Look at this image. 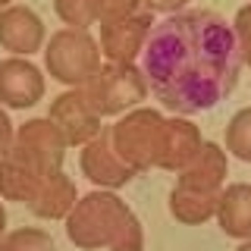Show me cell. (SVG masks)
I'll return each instance as SVG.
<instances>
[{
    "label": "cell",
    "instance_id": "6da1fadb",
    "mask_svg": "<svg viewBox=\"0 0 251 251\" xmlns=\"http://www.w3.org/2000/svg\"><path fill=\"white\" fill-rule=\"evenodd\" d=\"M232 25L214 10H182L151 28L141 53L148 88L176 116L201 113L229 98L242 73Z\"/></svg>",
    "mask_w": 251,
    "mask_h": 251
},
{
    "label": "cell",
    "instance_id": "7a4b0ae2",
    "mask_svg": "<svg viewBox=\"0 0 251 251\" xmlns=\"http://www.w3.org/2000/svg\"><path fill=\"white\" fill-rule=\"evenodd\" d=\"M129 214H132V207L116 192H110V188H94L85 198H78L75 207L69 210L66 235H69V242L82 251L110 248V242L116 239V232H120V226L126 223Z\"/></svg>",
    "mask_w": 251,
    "mask_h": 251
},
{
    "label": "cell",
    "instance_id": "3957f363",
    "mask_svg": "<svg viewBox=\"0 0 251 251\" xmlns=\"http://www.w3.org/2000/svg\"><path fill=\"white\" fill-rule=\"evenodd\" d=\"M163 135H167V116L154 107H135L110 126L116 154L135 173H145L160 163Z\"/></svg>",
    "mask_w": 251,
    "mask_h": 251
},
{
    "label": "cell",
    "instance_id": "277c9868",
    "mask_svg": "<svg viewBox=\"0 0 251 251\" xmlns=\"http://www.w3.org/2000/svg\"><path fill=\"white\" fill-rule=\"evenodd\" d=\"M82 91L88 94L91 107L104 120V116H123L141 107L151 88H148L145 69L135 63H100V69L82 85Z\"/></svg>",
    "mask_w": 251,
    "mask_h": 251
},
{
    "label": "cell",
    "instance_id": "5b68a950",
    "mask_svg": "<svg viewBox=\"0 0 251 251\" xmlns=\"http://www.w3.org/2000/svg\"><path fill=\"white\" fill-rule=\"evenodd\" d=\"M100 44L85 28H60L44 47V69L69 88H82L100 69Z\"/></svg>",
    "mask_w": 251,
    "mask_h": 251
},
{
    "label": "cell",
    "instance_id": "8992f818",
    "mask_svg": "<svg viewBox=\"0 0 251 251\" xmlns=\"http://www.w3.org/2000/svg\"><path fill=\"white\" fill-rule=\"evenodd\" d=\"M66 151H69V141L63 138L57 123L47 120V116H35V120L22 123L16 129L13 148L6 154L22 160L25 167H31L35 173H41V176H50V173L63 170Z\"/></svg>",
    "mask_w": 251,
    "mask_h": 251
},
{
    "label": "cell",
    "instance_id": "52a82bcc",
    "mask_svg": "<svg viewBox=\"0 0 251 251\" xmlns=\"http://www.w3.org/2000/svg\"><path fill=\"white\" fill-rule=\"evenodd\" d=\"M157 25L151 10H138L123 19H107L100 22V53L107 63H135L145 53V44L151 38V28Z\"/></svg>",
    "mask_w": 251,
    "mask_h": 251
},
{
    "label": "cell",
    "instance_id": "ba28073f",
    "mask_svg": "<svg viewBox=\"0 0 251 251\" xmlns=\"http://www.w3.org/2000/svg\"><path fill=\"white\" fill-rule=\"evenodd\" d=\"M47 120L57 123V129L63 132V138L69 141V148H85L91 138L100 135V129H104L100 113L91 107L88 94L82 88H69V91H63L60 98H53L50 110H47Z\"/></svg>",
    "mask_w": 251,
    "mask_h": 251
},
{
    "label": "cell",
    "instance_id": "9c48e42d",
    "mask_svg": "<svg viewBox=\"0 0 251 251\" xmlns=\"http://www.w3.org/2000/svg\"><path fill=\"white\" fill-rule=\"evenodd\" d=\"M78 163H82V173L91 179L94 185H98V188H110V192H116L120 185H129L132 179L138 176V173L132 170L120 154H116L113 138H110V126H104L100 135L91 138L88 145L82 148Z\"/></svg>",
    "mask_w": 251,
    "mask_h": 251
},
{
    "label": "cell",
    "instance_id": "30bf717a",
    "mask_svg": "<svg viewBox=\"0 0 251 251\" xmlns=\"http://www.w3.org/2000/svg\"><path fill=\"white\" fill-rule=\"evenodd\" d=\"M44 98V75L28 57L0 60V104L13 110L35 107Z\"/></svg>",
    "mask_w": 251,
    "mask_h": 251
},
{
    "label": "cell",
    "instance_id": "8fae6325",
    "mask_svg": "<svg viewBox=\"0 0 251 251\" xmlns=\"http://www.w3.org/2000/svg\"><path fill=\"white\" fill-rule=\"evenodd\" d=\"M0 47L13 57H31L44 47V22L31 6H6L0 10Z\"/></svg>",
    "mask_w": 251,
    "mask_h": 251
},
{
    "label": "cell",
    "instance_id": "7c38bea8",
    "mask_svg": "<svg viewBox=\"0 0 251 251\" xmlns=\"http://www.w3.org/2000/svg\"><path fill=\"white\" fill-rule=\"evenodd\" d=\"M226 176H229V160H226V151L217 145V141H204L201 151L188 160V167H182V170L176 173V185L220 195L226 188Z\"/></svg>",
    "mask_w": 251,
    "mask_h": 251
},
{
    "label": "cell",
    "instance_id": "4fadbf2b",
    "mask_svg": "<svg viewBox=\"0 0 251 251\" xmlns=\"http://www.w3.org/2000/svg\"><path fill=\"white\" fill-rule=\"evenodd\" d=\"M201 145H204L201 129L192 120H185V116H167V135H163V151H160V163L157 167L179 173L201 151Z\"/></svg>",
    "mask_w": 251,
    "mask_h": 251
},
{
    "label": "cell",
    "instance_id": "5bb4252c",
    "mask_svg": "<svg viewBox=\"0 0 251 251\" xmlns=\"http://www.w3.org/2000/svg\"><path fill=\"white\" fill-rule=\"evenodd\" d=\"M75 201H78L75 182L63 170H57L50 176H44V182L38 188V195L31 198L28 210L41 220H66L69 210L75 207Z\"/></svg>",
    "mask_w": 251,
    "mask_h": 251
},
{
    "label": "cell",
    "instance_id": "9a60e30c",
    "mask_svg": "<svg viewBox=\"0 0 251 251\" xmlns=\"http://www.w3.org/2000/svg\"><path fill=\"white\" fill-rule=\"evenodd\" d=\"M217 223L229 239H251V185L232 182L220 192L217 201Z\"/></svg>",
    "mask_w": 251,
    "mask_h": 251
},
{
    "label": "cell",
    "instance_id": "2e32d148",
    "mask_svg": "<svg viewBox=\"0 0 251 251\" xmlns=\"http://www.w3.org/2000/svg\"><path fill=\"white\" fill-rule=\"evenodd\" d=\"M44 176L35 173L31 167H25L16 157H0V198L3 201H19V204H31V198L38 195Z\"/></svg>",
    "mask_w": 251,
    "mask_h": 251
},
{
    "label": "cell",
    "instance_id": "e0dca14e",
    "mask_svg": "<svg viewBox=\"0 0 251 251\" xmlns=\"http://www.w3.org/2000/svg\"><path fill=\"white\" fill-rule=\"evenodd\" d=\"M217 201L220 195L214 192H198V188L173 185L170 192V214L185 226H201L210 217H217Z\"/></svg>",
    "mask_w": 251,
    "mask_h": 251
},
{
    "label": "cell",
    "instance_id": "ac0fdd59",
    "mask_svg": "<svg viewBox=\"0 0 251 251\" xmlns=\"http://www.w3.org/2000/svg\"><path fill=\"white\" fill-rule=\"evenodd\" d=\"M53 10L63 19L66 28H85L100 22V13H104V0H53Z\"/></svg>",
    "mask_w": 251,
    "mask_h": 251
},
{
    "label": "cell",
    "instance_id": "d6986e66",
    "mask_svg": "<svg viewBox=\"0 0 251 251\" xmlns=\"http://www.w3.org/2000/svg\"><path fill=\"white\" fill-rule=\"evenodd\" d=\"M226 154L239 157L242 163H251V107L239 110L226 126Z\"/></svg>",
    "mask_w": 251,
    "mask_h": 251
},
{
    "label": "cell",
    "instance_id": "ffe728a7",
    "mask_svg": "<svg viewBox=\"0 0 251 251\" xmlns=\"http://www.w3.org/2000/svg\"><path fill=\"white\" fill-rule=\"evenodd\" d=\"M0 251H57V245L44 229L22 226V229H13L0 239Z\"/></svg>",
    "mask_w": 251,
    "mask_h": 251
},
{
    "label": "cell",
    "instance_id": "44dd1931",
    "mask_svg": "<svg viewBox=\"0 0 251 251\" xmlns=\"http://www.w3.org/2000/svg\"><path fill=\"white\" fill-rule=\"evenodd\" d=\"M110 251H145V229H141V220L135 214L126 217L116 239L110 242Z\"/></svg>",
    "mask_w": 251,
    "mask_h": 251
},
{
    "label": "cell",
    "instance_id": "7402d4cb",
    "mask_svg": "<svg viewBox=\"0 0 251 251\" xmlns=\"http://www.w3.org/2000/svg\"><path fill=\"white\" fill-rule=\"evenodd\" d=\"M232 31H235V44H239L242 63L251 69V3H245L232 19Z\"/></svg>",
    "mask_w": 251,
    "mask_h": 251
},
{
    "label": "cell",
    "instance_id": "603a6c76",
    "mask_svg": "<svg viewBox=\"0 0 251 251\" xmlns=\"http://www.w3.org/2000/svg\"><path fill=\"white\" fill-rule=\"evenodd\" d=\"M138 6H141V0H104V13H100V22L132 16V13H138Z\"/></svg>",
    "mask_w": 251,
    "mask_h": 251
},
{
    "label": "cell",
    "instance_id": "cb8c5ba5",
    "mask_svg": "<svg viewBox=\"0 0 251 251\" xmlns=\"http://www.w3.org/2000/svg\"><path fill=\"white\" fill-rule=\"evenodd\" d=\"M13 138H16V126L10 120V113L0 107V157H6V151L13 148Z\"/></svg>",
    "mask_w": 251,
    "mask_h": 251
},
{
    "label": "cell",
    "instance_id": "d4e9b609",
    "mask_svg": "<svg viewBox=\"0 0 251 251\" xmlns=\"http://www.w3.org/2000/svg\"><path fill=\"white\" fill-rule=\"evenodd\" d=\"M141 3H145V10H151V13L173 16V13H182L188 6V0H141Z\"/></svg>",
    "mask_w": 251,
    "mask_h": 251
},
{
    "label": "cell",
    "instance_id": "484cf974",
    "mask_svg": "<svg viewBox=\"0 0 251 251\" xmlns=\"http://www.w3.org/2000/svg\"><path fill=\"white\" fill-rule=\"evenodd\" d=\"M6 235V210H3V201H0V239Z\"/></svg>",
    "mask_w": 251,
    "mask_h": 251
},
{
    "label": "cell",
    "instance_id": "4316f807",
    "mask_svg": "<svg viewBox=\"0 0 251 251\" xmlns=\"http://www.w3.org/2000/svg\"><path fill=\"white\" fill-rule=\"evenodd\" d=\"M235 251H251V239H245V242H242V245L235 248Z\"/></svg>",
    "mask_w": 251,
    "mask_h": 251
},
{
    "label": "cell",
    "instance_id": "83f0119b",
    "mask_svg": "<svg viewBox=\"0 0 251 251\" xmlns=\"http://www.w3.org/2000/svg\"><path fill=\"white\" fill-rule=\"evenodd\" d=\"M6 6H13V0H0V10H6Z\"/></svg>",
    "mask_w": 251,
    "mask_h": 251
}]
</instances>
